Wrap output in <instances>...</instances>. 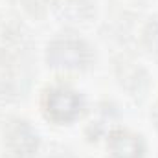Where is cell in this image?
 Wrapping results in <instances>:
<instances>
[{"mask_svg":"<svg viewBox=\"0 0 158 158\" xmlns=\"http://www.w3.org/2000/svg\"><path fill=\"white\" fill-rule=\"evenodd\" d=\"M42 109L53 121H70L83 109V98L68 85H53L42 96Z\"/></svg>","mask_w":158,"mask_h":158,"instance_id":"cell-1","label":"cell"},{"mask_svg":"<svg viewBox=\"0 0 158 158\" xmlns=\"http://www.w3.org/2000/svg\"><path fill=\"white\" fill-rule=\"evenodd\" d=\"M109 155L110 158H142L143 142L131 131H114L109 138Z\"/></svg>","mask_w":158,"mask_h":158,"instance_id":"cell-2","label":"cell"},{"mask_svg":"<svg viewBox=\"0 0 158 158\" xmlns=\"http://www.w3.org/2000/svg\"><path fill=\"white\" fill-rule=\"evenodd\" d=\"M7 145L11 149V153L17 158L28 156L33 147L37 145V136L31 132V129L26 125V121H19L7 136Z\"/></svg>","mask_w":158,"mask_h":158,"instance_id":"cell-3","label":"cell"}]
</instances>
